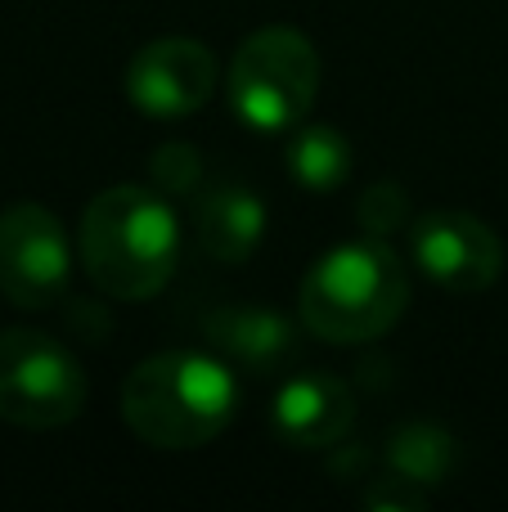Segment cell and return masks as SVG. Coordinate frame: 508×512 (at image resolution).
Segmentation results:
<instances>
[{
  "label": "cell",
  "instance_id": "8",
  "mask_svg": "<svg viewBox=\"0 0 508 512\" xmlns=\"http://www.w3.org/2000/svg\"><path fill=\"white\" fill-rule=\"evenodd\" d=\"M410 248L419 270L446 292H486L504 270L495 230L473 212H428L410 225Z\"/></svg>",
  "mask_w": 508,
  "mask_h": 512
},
{
  "label": "cell",
  "instance_id": "5",
  "mask_svg": "<svg viewBox=\"0 0 508 512\" xmlns=\"http://www.w3.org/2000/svg\"><path fill=\"white\" fill-rule=\"evenodd\" d=\"M86 409L77 355L36 328H0V423L54 432Z\"/></svg>",
  "mask_w": 508,
  "mask_h": 512
},
{
  "label": "cell",
  "instance_id": "6",
  "mask_svg": "<svg viewBox=\"0 0 508 512\" xmlns=\"http://www.w3.org/2000/svg\"><path fill=\"white\" fill-rule=\"evenodd\" d=\"M72 243L63 221L41 203L0 212V292L23 310H45L68 297Z\"/></svg>",
  "mask_w": 508,
  "mask_h": 512
},
{
  "label": "cell",
  "instance_id": "14",
  "mask_svg": "<svg viewBox=\"0 0 508 512\" xmlns=\"http://www.w3.org/2000/svg\"><path fill=\"white\" fill-rule=\"evenodd\" d=\"M356 216H360V225H365L369 239H383V234L414 225V216H410V198H405V189H401V185H369L365 194H360Z\"/></svg>",
  "mask_w": 508,
  "mask_h": 512
},
{
  "label": "cell",
  "instance_id": "2",
  "mask_svg": "<svg viewBox=\"0 0 508 512\" xmlns=\"http://www.w3.org/2000/svg\"><path fill=\"white\" fill-rule=\"evenodd\" d=\"M239 409L234 369L203 351H162L122 382V418L153 450H203Z\"/></svg>",
  "mask_w": 508,
  "mask_h": 512
},
{
  "label": "cell",
  "instance_id": "1",
  "mask_svg": "<svg viewBox=\"0 0 508 512\" xmlns=\"http://www.w3.org/2000/svg\"><path fill=\"white\" fill-rule=\"evenodd\" d=\"M81 265L99 292L149 301L180 265V225L158 185H113L81 216Z\"/></svg>",
  "mask_w": 508,
  "mask_h": 512
},
{
  "label": "cell",
  "instance_id": "12",
  "mask_svg": "<svg viewBox=\"0 0 508 512\" xmlns=\"http://www.w3.org/2000/svg\"><path fill=\"white\" fill-rule=\"evenodd\" d=\"M284 167L306 194H333V189H342L351 176V144L338 126L302 122L288 135Z\"/></svg>",
  "mask_w": 508,
  "mask_h": 512
},
{
  "label": "cell",
  "instance_id": "10",
  "mask_svg": "<svg viewBox=\"0 0 508 512\" xmlns=\"http://www.w3.org/2000/svg\"><path fill=\"white\" fill-rule=\"evenodd\" d=\"M194 225L203 252L221 265H239L266 239V203L243 185H216L207 194H198Z\"/></svg>",
  "mask_w": 508,
  "mask_h": 512
},
{
  "label": "cell",
  "instance_id": "11",
  "mask_svg": "<svg viewBox=\"0 0 508 512\" xmlns=\"http://www.w3.org/2000/svg\"><path fill=\"white\" fill-rule=\"evenodd\" d=\"M207 337L252 373H275L297 355L293 324L266 306H221L207 315Z\"/></svg>",
  "mask_w": 508,
  "mask_h": 512
},
{
  "label": "cell",
  "instance_id": "7",
  "mask_svg": "<svg viewBox=\"0 0 508 512\" xmlns=\"http://www.w3.org/2000/svg\"><path fill=\"white\" fill-rule=\"evenodd\" d=\"M216 59L194 36H158L126 68V99L153 122H180L216 95Z\"/></svg>",
  "mask_w": 508,
  "mask_h": 512
},
{
  "label": "cell",
  "instance_id": "3",
  "mask_svg": "<svg viewBox=\"0 0 508 512\" xmlns=\"http://www.w3.org/2000/svg\"><path fill=\"white\" fill-rule=\"evenodd\" d=\"M410 306V274L383 239H356L324 252L297 292V319L306 333L333 346L383 337Z\"/></svg>",
  "mask_w": 508,
  "mask_h": 512
},
{
  "label": "cell",
  "instance_id": "4",
  "mask_svg": "<svg viewBox=\"0 0 508 512\" xmlns=\"http://www.w3.org/2000/svg\"><path fill=\"white\" fill-rule=\"evenodd\" d=\"M320 54L297 27H261L239 45L230 72H225V90H230V108L243 126L252 131H293L311 117V104L320 95Z\"/></svg>",
  "mask_w": 508,
  "mask_h": 512
},
{
  "label": "cell",
  "instance_id": "13",
  "mask_svg": "<svg viewBox=\"0 0 508 512\" xmlns=\"http://www.w3.org/2000/svg\"><path fill=\"white\" fill-rule=\"evenodd\" d=\"M387 459H392V468H396L401 481L428 486V481H441L450 472V463H455V445H450V436L441 432V427L410 423V427H401V432H392V450H387Z\"/></svg>",
  "mask_w": 508,
  "mask_h": 512
},
{
  "label": "cell",
  "instance_id": "9",
  "mask_svg": "<svg viewBox=\"0 0 508 512\" xmlns=\"http://www.w3.org/2000/svg\"><path fill=\"white\" fill-rule=\"evenodd\" d=\"M351 418H356V400L351 387L333 373H297L275 391V423L279 441L297 445V450H329L347 436Z\"/></svg>",
  "mask_w": 508,
  "mask_h": 512
},
{
  "label": "cell",
  "instance_id": "15",
  "mask_svg": "<svg viewBox=\"0 0 508 512\" xmlns=\"http://www.w3.org/2000/svg\"><path fill=\"white\" fill-rule=\"evenodd\" d=\"M149 176L162 194H194L203 185V158H198L194 144H162L149 162Z\"/></svg>",
  "mask_w": 508,
  "mask_h": 512
}]
</instances>
